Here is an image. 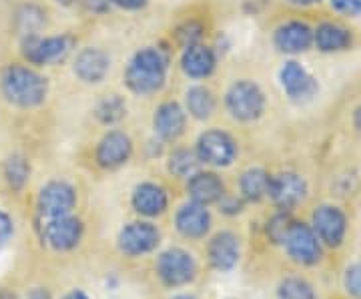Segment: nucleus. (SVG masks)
Segmentation results:
<instances>
[{"label": "nucleus", "instance_id": "obj_1", "mask_svg": "<svg viewBox=\"0 0 361 299\" xmlns=\"http://www.w3.org/2000/svg\"><path fill=\"white\" fill-rule=\"evenodd\" d=\"M167 68V52L157 47H147L130 59L125 71V83L135 94H153L163 89Z\"/></svg>", "mask_w": 361, "mask_h": 299}, {"label": "nucleus", "instance_id": "obj_2", "mask_svg": "<svg viewBox=\"0 0 361 299\" xmlns=\"http://www.w3.org/2000/svg\"><path fill=\"white\" fill-rule=\"evenodd\" d=\"M0 87L6 101L20 109H35L44 103L49 94V80L23 65L8 66L2 75Z\"/></svg>", "mask_w": 361, "mask_h": 299}, {"label": "nucleus", "instance_id": "obj_3", "mask_svg": "<svg viewBox=\"0 0 361 299\" xmlns=\"http://www.w3.org/2000/svg\"><path fill=\"white\" fill-rule=\"evenodd\" d=\"M227 111L233 118L241 123H253L257 121L265 111V94L257 83L253 80H237L229 87L225 94Z\"/></svg>", "mask_w": 361, "mask_h": 299}, {"label": "nucleus", "instance_id": "obj_4", "mask_svg": "<svg viewBox=\"0 0 361 299\" xmlns=\"http://www.w3.org/2000/svg\"><path fill=\"white\" fill-rule=\"evenodd\" d=\"M75 47V39L68 35L61 37H26L23 42V54L32 65H56L63 63Z\"/></svg>", "mask_w": 361, "mask_h": 299}, {"label": "nucleus", "instance_id": "obj_5", "mask_svg": "<svg viewBox=\"0 0 361 299\" xmlns=\"http://www.w3.org/2000/svg\"><path fill=\"white\" fill-rule=\"evenodd\" d=\"M195 153L199 157V163H207L211 167H229L237 157V143L229 133L211 129L199 137Z\"/></svg>", "mask_w": 361, "mask_h": 299}, {"label": "nucleus", "instance_id": "obj_6", "mask_svg": "<svg viewBox=\"0 0 361 299\" xmlns=\"http://www.w3.org/2000/svg\"><path fill=\"white\" fill-rule=\"evenodd\" d=\"M157 274L167 287H183L195 279L197 263L193 255L183 249H167L157 260Z\"/></svg>", "mask_w": 361, "mask_h": 299}, {"label": "nucleus", "instance_id": "obj_7", "mask_svg": "<svg viewBox=\"0 0 361 299\" xmlns=\"http://www.w3.org/2000/svg\"><path fill=\"white\" fill-rule=\"evenodd\" d=\"M289 257L299 265H315L322 260V243L307 223L293 221L283 241Z\"/></svg>", "mask_w": 361, "mask_h": 299}, {"label": "nucleus", "instance_id": "obj_8", "mask_svg": "<svg viewBox=\"0 0 361 299\" xmlns=\"http://www.w3.org/2000/svg\"><path fill=\"white\" fill-rule=\"evenodd\" d=\"M44 243L54 251H71L80 243L82 239V221L73 213L61 215L54 219H44L40 225Z\"/></svg>", "mask_w": 361, "mask_h": 299}, {"label": "nucleus", "instance_id": "obj_9", "mask_svg": "<svg viewBox=\"0 0 361 299\" xmlns=\"http://www.w3.org/2000/svg\"><path fill=\"white\" fill-rule=\"evenodd\" d=\"M37 205H39L40 221L54 219V217L73 213V209L77 205V193H75L73 185H68V183L51 181L40 189Z\"/></svg>", "mask_w": 361, "mask_h": 299}, {"label": "nucleus", "instance_id": "obj_10", "mask_svg": "<svg viewBox=\"0 0 361 299\" xmlns=\"http://www.w3.org/2000/svg\"><path fill=\"white\" fill-rule=\"evenodd\" d=\"M313 231L317 239L323 241L327 248H339L345 239L348 219L345 213L336 205H319L313 211Z\"/></svg>", "mask_w": 361, "mask_h": 299}, {"label": "nucleus", "instance_id": "obj_11", "mask_svg": "<svg viewBox=\"0 0 361 299\" xmlns=\"http://www.w3.org/2000/svg\"><path fill=\"white\" fill-rule=\"evenodd\" d=\"M159 241H161V233L149 221H133L125 225L118 233V249L130 257L155 251Z\"/></svg>", "mask_w": 361, "mask_h": 299}, {"label": "nucleus", "instance_id": "obj_12", "mask_svg": "<svg viewBox=\"0 0 361 299\" xmlns=\"http://www.w3.org/2000/svg\"><path fill=\"white\" fill-rule=\"evenodd\" d=\"M279 83L285 94L291 101H310L315 97V92L319 91L317 78L311 75L310 71L297 61H287L281 71H279Z\"/></svg>", "mask_w": 361, "mask_h": 299}, {"label": "nucleus", "instance_id": "obj_13", "mask_svg": "<svg viewBox=\"0 0 361 299\" xmlns=\"http://www.w3.org/2000/svg\"><path fill=\"white\" fill-rule=\"evenodd\" d=\"M269 197L281 211H291L307 197V183L301 175L285 171L271 177Z\"/></svg>", "mask_w": 361, "mask_h": 299}, {"label": "nucleus", "instance_id": "obj_14", "mask_svg": "<svg viewBox=\"0 0 361 299\" xmlns=\"http://www.w3.org/2000/svg\"><path fill=\"white\" fill-rule=\"evenodd\" d=\"M133 155V141L123 130H109L97 147V163L103 169H118Z\"/></svg>", "mask_w": 361, "mask_h": 299}, {"label": "nucleus", "instance_id": "obj_15", "mask_svg": "<svg viewBox=\"0 0 361 299\" xmlns=\"http://www.w3.org/2000/svg\"><path fill=\"white\" fill-rule=\"evenodd\" d=\"M273 42H275L277 51L285 52V54L307 52L313 44V28L301 20H289L275 30Z\"/></svg>", "mask_w": 361, "mask_h": 299}, {"label": "nucleus", "instance_id": "obj_16", "mask_svg": "<svg viewBox=\"0 0 361 299\" xmlns=\"http://www.w3.org/2000/svg\"><path fill=\"white\" fill-rule=\"evenodd\" d=\"M353 32L348 26L325 20L313 30V44L319 52L325 54H336V52H345L353 47Z\"/></svg>", "mask_w": 361, "mask_h": 299}, {"label": "nucleus", "instance_id": "obj_17", "mask_svg": "<svg viewBox=\"0 0 361 299\" xmlns=\"http://www.w3.org/2000/svg\"><path fill=\"white\" fill-rule=\"evenodd\" d=\"M175 225H177V231L183 237L201 239L211 229V213H209L207 205H201L197 201H189L177 211Z\"/></svg>", "mask_w": 361, "mask_h": 299}, {"label": "nucleus", "instance_id": "obj_18", "mask_svg": "<svg viewBox=\"0 0 361 299\" xmlns=\"http://www.w3.org/2000/svg\"><path fill=\"white\" fill-rule=\"evenodd\" d=\"M209 263L217 269V271H231L237 265L241 248H239V239L231 231H221L211 241H209Z\"/></svg>", "mask_w": 361, "mask_h": 299}, {"label": "nucleus", "instance_id": "obj_19", "mask_svg": "<svg viewBox=\"0 0 361 299\" xmlns=\"http://www.w3.org/2000/svg\"><path fill=\"white\" fill-rule=\"evenodd\" d=\"M187 115L183 106L175 101H169L157 106L155 117H153V129L163 141H175L185 133Z\"/></svg>", "mask_w": 361, "mask_h": 299}, {"label": "nucleus", "instance_id": "obj_20", "mask_svg": "<svg viewBox=\"0 0 361 299\" xmlns=\"http://www.w3.org/2000/svg\"><path fill=\"white\" fill-rule=\"evenodd\" d=\"M133 209L145 217L163 215L169 205L167 191L157 183H141L133 191Z\"/></svg>", "mask_w": 361, "mask_h": 299}, {"label": "nucleus", "instance_id": "obj_21", "mask_svg": "<svg viewBox=\"0 0 361 299\" xmlns=\"http://www.w3.org/2000/svg\"><path fill=\"white\" fill-rule=\"evenodd\" d=\"M111 68L109 54L101 49H82L75 59V75L82 83H101Z\"/></svg>", "mask_w": 361, "mask_h": 299}, {"label": "nucleus", "instance_id": "obj_22", "mask_svg": "<svg viewBox=\"0 0 361 299\" xmlns=\"http://www.w3.org/2000/svg\"><path fill=\"white\" fill-rule=\"evenodd\" d=\"M187 191L191 195V201H197L201 205L219 203V199L225 195V185L219 177L211 171H197L189 177Z\"/></svg>", "mask_w": 361, "mask_h": 299}, {"label": "nucleus", "instance_id": "obj_23", "mask_svg": "<svg viewBox=\"0 0 361 299\" xmlns=\"http://www.w3.org/2000/svg\"><path fill=\"white\" fill-rule=\"evenodd\" d=\"M215 65H217V59H215L213 49H209L201 42L187 47L180 56V68L191 78H207L209 75H213Z\"/></svg>", "mask_w": 361, "mask_h": 299}, {"label": "nucleus", "instance_id": "obj_24", "mask_svg": "<svg viewBox=\"0 0 361 299\" xmlns=\"http://www.w3.org/2000/svg\"><path fill=\"white\" fill-rule=\"evenodd\" d=\"M269 185H271V175L261 167H253V169H247L241 179H239V191L241 197L245 201L251 203H257L261 199L269 197Z\"/></svg>", "mask_w": 361, "mask_h": 299}, {"label": "nucleus", "instance_id": "obj_25", "mask_svg": "<svg viewBox=\"0 0 361 299\" xmlns=\"http://www.w3.org/2000/svg\"><path fill=\"white\" fill-rule=\"evenodd\" d=\"M185 104H187V111L191 117L197 121H205L215 113L217 101H215V94L211 92V89L197 85L185 92Z\"/></svg>", "mask_w": 361, "mask_h": 299}, {"label": "nucleus", "instance_id": "obj_26", "mask_svg": "<svg viewBox=\"0 0 361 299\" xmlns=\"http://www.w3.org/2000/svg\"><path fill=\"white\" fill-rule=\"evenodd\" d=\"M97 118L103 125H115L118 121H123L127 115V104L118 97V94H109L104 97L101 103L97 104Z\"/></svg>", "mask_w": 361, "mask_h": 299}, {"label": "nucleus", "instance_id": "obj_27", "mask_svg": "<svg viewBox=\"0 0 361 299\" xmlns=\"http://www.w3.org/2000/svg\"><path fill=\"white\" fill-rule=\"evenodd\" d=\"M4 177H6V183L13 187L14 191H20L26 183H28V177H30V165H28L26 157H11V159L4 163Z\"/></svg>", "mask_w": 361, "mask_h": 299}, {"label": "nucleus", "instance_id": "obj_28", "mask_svg": "<svg viewBox=\"0 0 361 299\" xmlns=\"http://www.w3.org/2000/svg\"><path fill=\"white\" fill-rule=\"evenodd\" d=\"M197 165H199V157L189 149H177L169 157V171L175 177H191L193 173H197Z\"/></svg>", "mask_w": 361, "mask_h": 299}, {"label": "nucleus", "instance_id": "obj_29", "mask_svg": "<svg viewBox=\"0 0 361 299\" xmlns=\"http://www.w3.org/2000/svg\"><path fill=\"white\" fill-rule=\"evenodd\" d=\"M277 295H279V299H317L313 287L305 279H299V277L283 279L279 283Z\"/></svg>", "mask_w": 361, "mask_h": 299}, {"label": "nucleus", "instance_id": "obj_30", "mask_svg": "<svg viewBox=\"0 0 361 299\" xmlns=\"http://www.w3.org/2000/svg\"><path fill=\"white\" fill-rule=\"evenodd\" d=\"M42 23H44V14L37 6H25L23 13L18 14V26H20V32L25 35V39L35 37Z\"/></svg>", "mask_w": 361, "mask_h": 299}, {"label": "nucleus", "instance_id": "obj_31", "mask_svg": "<svg viewBox=\"0 0 361 299\" xmlns=\"http://www.w3.org/2000/svg\"><path fill=\"white\" fill-rule=\"evenodd\" d=\"M293 219L287 215V211H281L277 213L269 223H267V237H269L273 243L281 245L285 241V237L289 233V227H291Z\"/></svg>", "mask_w": 361, "mask_h": 299}, {"label": "nucleus", "instance_id": "obj_32", "mask_svg": "<svg viewBox=\"0 0 361 299\" xmlns=\"http://www.w3.org/2000/svg\"><path fill=\"white\" fill-rule=\"evenodd\" d=\"M201 37H203V26L199 25V23H195V20L185 23V25L177 28V40H179V44L183 49L199 44Z\"/></svg>", "mask_w": 361, "mask_h": 299}, {"label": "nucleus", "instance_id": "obj_33", "mask_svg": "<svg viewBox=\"0 0 361 299\" xmlns=\"http://www.w3.org/2000/svg\"><path fill=\"white\" fill-rule=\"evenodd\" d=\"M343 283L351 298L361 299V263H353L351 267H348Z\"/></svg>", "mask_w": 361, "mask_h": 299}, {"label": "nucleus", "instance_id": "obj_34", "mask_svg": "<svg viewBox=\"0 0 361 299\" xmlns=\"http://www.w3.org/2000/svg\"><path fill=\"white\" fill-rule=\"evenodd\" d=\"M331 8L339 14L345 16H360L361 14V0H329Z\"/></svg>", "mask_w": 361, "mask_h": 299}, {"label": "nucleus", "instance_id": "obj_35", "mask_svg": "<svg viewBox=\"0 0 361 299\" xmlns=\"http://www.w3.org/2000/svg\"><path fill=\"white\" fill-rule=\"evenodd\" d=\"M219 205L223 213H227V215H237V213H241V209H243V197H231L225 193V195L219 199Z\"/></svg>", "mask_w": 361, "mask_h": 299}, {"label": "nucleus", "instance_id": "obj_36", "mask_svg": "<svg viewBox=\"0 0 361 299\" xmlns=\"http://www.w3.org/2000/svg\"><path fill=\"white\" fill-rule=\"evenodd\" d=\"M13 219L4 213V211H0V249L4 248L8 241H11V237H13Z\"/></svg>", "mask_w": 361, "mask_h": 299}, {"label": "nucleus", "instance_id": "obj_37", "mask_svg": "<svg viewBox=\"0 0 361 299\" xmlns=\"http://www.w3.org/2000/svg\"><path fill=\"white\" fill-rule=\"evenodd\" d=\"M113 4L125 8V11H141L142 6L147 4V0H111Z\"/></svg>", "mask_w": 361, "mask_h": 299}, {"label": "nucleus", "instance_id": "obj_38", "mask_svg": "<svg viewBox=\"0 0 361 299\" xmlns=\"http://www.w3.org/2000/svg\"><path fill=\"white\" fill-rule=\"evenodd\" d=\"M109 2L111 0H85V4L89 6L90 11H94V13H103L104 8L109 6Z\"/></svg>", "mask_w": 361, "mask_h": 299}, {"label": "nucleus", "instance_id": "obj_39", "mask_svg": "<svg viewBox=\"0 0 361 299\" xmlns=\"http://www.w3.org/2000/svg\"><path fill=\"white\" fill-rule=\"evenodd\" d=\"M26 299H52L51 293L47 291V289H42V287H37V289H32L30 293H28V298Z\"/></svg>", "mask_w": 361, "mask_h": 299}, {"label": "nucleus", "instance_id": "obj_40", "mask_svg": "<svg viewBox=\"0 0 361 299\" xmlns=\"http://www.w3.org/2000/svg\"><path fill=\"white\" fill-rule=\"evenodd\" d=\"M287 2L293 6H313V4H319L322 0H287Z\"/></svg>", "mask_w": 361, "mask_h": 299}, {"label": "nucleus", "instance_id": "obj_41", "mask_svg": "<svg viewBox=\"0 0 361 299\" xmlns=\"http://www.w3.org/2000/svg\"><path fill=\"white\" fill-rule=\"evenodd\" d=\"M353 125H355V129L361 130V103L357 104V109L353 111Z\"/></svg>", "mask_w": 361, "mask_h": 299}, {"label": "nucleus", "instance_id": "obj_42", "mask_svg": "<svg viewBox=\"0 0 361 299\" xmlns=\"http://www.w3.org/2000/svg\"><path fill=\"white\" fill-rule=\"evenodd\" d=\"M63 299H89V298H87V293H82V291H78V289H75V291L66 293V295Z\"/></svg>", "mask_w": 361, "mask_h": 299}, {"label": "nucleus", "instance_id": "obj_43", "mask_svg": "<svg viewBox=\"0 0 361 299\" xmlns=\"http://www.w3.org/2000/svg\"><path fill=\"white\" fill-rule=\"evenodd\" d=\"M0 299H16L11 291H0Z\"/></svg>", "mask_w": 361, "mask_h": 299}, {"label": "nucleus", "instance_id": "obj_44", "mask_svg": "<svg viewBox=\"0 0 361 299\" xmlns=\"http://www.w3.org/2000/svg\"><path fill=\"white\" fill-rule=\"evenodd\" d=\"M175 299H195V298H191V295H179V298H175Z\"/></svg>", "mask_w": 361, "mask_h": 299}, {"label": "nucleus", "instance_id": "obj_45", "mask_svg": "<svg viewBox=\"0 0 361 299\" xmlns=\"http://www.w3.org/2000/svg\"><path fill=\"white\" fill-rule=\"evenodd\" d=\"M56 2H63V4H71L73 0H56Z\"/></svg>", "mask_w": 361, "mask_h": 299}]
</instances>
